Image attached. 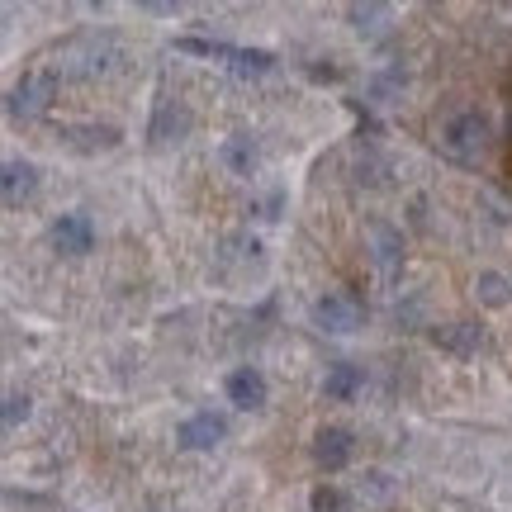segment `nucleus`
Listing matches in <instances>:
<instances>
[{
	"instance_id": "nucleus-1",
	"label": "nucleus",
	"mask_w": 512,
	"mask_h": 512,
	"mask_svg": "<svg viewBox=\"0 0 512 512\" xmlns=\"http://www.w3.org/2000/svg\"><path fill=\"white\" fill-rule=\"evenodd\" d=\"M489 143H494V128L484 110H456L441 124V152L460 166H479L489 157Z\"/></svg>"
},
{
	"instance_id": "nucleus-2",
	"label": "nucleus",
	"mask_w": 512,
	"mask_h": 512,
	"mask_svg": "<svg viewBox=\"0 0 512 512\" xmlns=\"http://www.w3.org/2000/svg\"><path fill=\"white\" fill-rule=\"evenodd\" d=\"M313 328L318 332H332V337H347V332L361 328V318H366V309H361V299L347 290H323L318 299H313Z\"/></svg>"
},
{
	"instance_id": "nucleus-3",
	"label": "nucleus",
	"mask_w": 512,
	"mask_h": 512,
	"mask_svg": "<svg viewBox=\"0 0 512 512\" xmlns=\"http://www.w3.org/2000/svg\"><path fill=\"white\" fill-rule=\"evenodd\" d=\"M57 100V76L34 67V72H24L15 81V91L5 100V110L15 114V119H38V114H48Z\"/></svg>"
},
{
	"instance_id": "nucleus-4",
	"label": "nucleus",
	"mask_w": 512,
	"mask_h": 512,
	"mask_svg": "<svg viewBox=\"0 0 512 512\" xmlns=\"http://www.w3.org/2000/svg\"><path fill=\"white\" fill-rule=\"evenodd\" d=\"M223 394H228V403L242 408V413H261V408L271 403V380H266L256 366H238V370H228Z\"/></svg>"
},
{
	"instance_id": "nucleus-5",
	"label": "nucleus",
	"mask_w": 512,
	"mask_h": 512,
	"mask_svg": "<svg viewBox=\"0 0 512 512\" xmlns=\"http://www.w3.org/2000/svg\"><path fill=\"white\" fill-rule=\"evenodd\" d=\"M223 437H228V418L214 413V408H200L176 427V441L185 451H214V446H223Z\"/></svg>"
},
{
	"instance_id": "nucleus-6",
	"label": "nucleus",
	"mask_w": 512,
	"mask_h": 512,
	"mask_svg": "<svg viewBox=\"0 0 512 512\" xmlns=\"http://www.w3.org/2000/svg\"><path fill=\"white\" fill-rule=\"evenodd\" d=\"M48 238H53L57 252L86 256V252L95 247V223H91V214H81V209H67V214H57V219H53Z\"/></svg>"
},
{
	"instance_id": "nucleus-7",
	"label": "nucleus",
	"mask_w": 512,
	"mask_h": 512,
	"mask_svg": "<svg viewBox=\"0 0 512 512\" xmlns=\"http://www.w3.org/2000/svg\"><path fill=\"white\" fill-rule=\"evenodd\" d=\"M351 456H356V437H351L347 427H318L313 432V465L318 470L337 475V470L351 465Z\"/></svg>"
},
{
	"instance_id": "nucleus-8",
	"label": "nucleus",
	"mask_w": 512,
	"mask_h": 512,
	"mask_svg": "<svg viewBox=\"0 0 512 512\" xmlns=\"http://www.w3.org/2000/svg\"><path fill=\"white\" fill-rule=\"evenodd\" d=\"M361 389H366V370L356 366V361H337L323 375V399H332V403H351Z\"/></svg>"
},
{
	"instance_id": "nucleus-9",
	"label": "nucleus",
	"mask_w": 512,
	"mask_h": 512,
	"mask_svg": "<svg viewBox=\"0 0 512 512\" xmlns=\"http://www.w3.org/2000/svg\"><path fill=\"white\" fill-rule=\"evenodd\" d=\"M34 185H38L34 162H5L0 166V195H5V204H24L34 195Z\"/></svg>"
},
{
	"instance_id": "nucleus-10",
	"label": "nucleus",
	"mask_w": 512,
	"mask_h": 512,
	"mask_svg": "<svg viewBox=\"0 0 512 512\" xmlns=\"http://www.w3.org/2000/svg\"><path fill=\"white\" fill-rule=\"evenodd\" d=\"M223 166H228L233 176H252V171H256V143L247 138V133L223 138Z\"/></svg>"
},
{
	"instance_id": "nucleus-11",
	"label": "nucleus",
	"mask_w": 512,
	"mask_h": 512,
	"mask_svg": "<svg viewBox=\"0 0 512 512\" xmlns=\"http://www.w3.org/2000/svg\"><path fill=\"white\" fill-rule=\"evenodd\" d=\"M228 67L238 76H266L275 67V57L266 48H228Z\"/></svg>"
},
{
	"instance_id": "nucleus-12",
	"label": "nucleus",
	"mask_w": 512,
	"mask_h": 512,
	"mask_svg": "<svg viewBox=\"0 0 512 512\" xmlns=\"http://www.w3.org/2000/svg\"><path fill=\"white\" fill-rule=\"evenodd\" d=\"M432 342L446 351H456V356H470V351L479 347V328H470V323H451V328L432 332Z\"/></svg>"
},
{
	"instance_id": "nucleus-13",
	"label": "nucleus",
	"mask_w": 512,
	"mask_h": 512,
	"mask_svg": "<svg viewBox=\"0 0 512 512\" xmlns=\"http://www.w3.org/2000/svg\"><path fill=\"white\" fill-rule=\"evenodd\" d=\"M309 512H351V494L337 484H318L309 494Z\"/></svg>"
},
{
	"instance_id": "nucleus-14",
	"label": "nucleus",
	"mask_w": 512,
	"mask_h": 512,
	"mask_svg": "<svg viewBox=\"0 0 512 512\" xmlns=\"http://www.w3.org/2000/svg\"><path fill=\"white\" fill-rule=\"evenodd\" d=\"M475 290H479V299L489 304V309H503L512 299V290H508V280L498 271H479V280H475Z\"/></svg>"
},
{
	"instance_id": "nucleus-15",
	"label": "nucleus",
	"mask_w": 512,
	"mask_h": 512,
	"mask_svg": "<svg viewBox=\"0 0 512 512\" xmlns=\"http://www.w3.org/2000/svg\"><path fill=\"white\" fill-rule=\"evenodd\" d=\"M24 418H29V394L10 389V394H5V427H19Z\"/></svg>"
},
{
	"instance_id": "nucleus-16",
	"label": "nucleus",
	"mask_w": 512,
	"mask_h": 512,
	"mask_svg": "<svg viewBox=\"0 0 512 512\" xmlns=\"http://www.w3.org/2000/svg\"><path fill=\"white\" fill-rule=\"evenodd\" d=\"M503 138L512 143V105H508V124H503Z\"/></svg>"
},
{
	"instance_id": "nucleus-17",
	"label": "nucleus",
	"mask_w": 512,
	"mask_h": 512,
	"mask_svg": "<svg viewBox=\"0 0 512 512\" xmlns=\"http://www.w3.org/2000/svg\"><path fill=\"white\" fill-rule=\"evenodd\" d=\"M147 512H157V508H147Z\"/></svg>"
}]
</instances>
